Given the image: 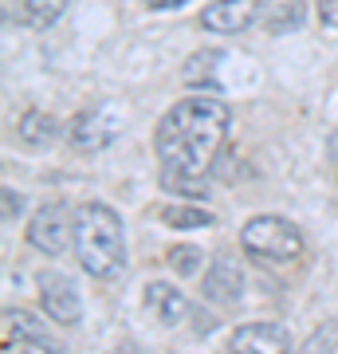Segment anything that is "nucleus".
Wrapping results in <instances>:
<instances>
[{
  "instance_id": "4468645a",
  "label": "nucleus",
  "mask_w": 338,
  "mask_h": 354,
  "mask_svg": "<svg viewBox=\"0 0 338 354\" xmlns=\"http://www.w3.org/2000/svg\"><path fill=\"white\" fill-rule=\"evenodd\" d=\"M4 330H8V339H48V330H44V323L39 319H32L28 311H4Z\"/></svg>"
},
{
  "instance_id": "dca6fc26",
  "label": "nucleus",
  "mask_w": 338,
  "mask_h": 354,
  "mask_svg": "<svg viewBox=\"0 0 338 354\" xmlns=\"http://www.w3.org/2000/svg\"><path fill=\"white\" fill-rule=\"evenodd\" d=\"M16 354H59L55 346H48V339H20Z\"/></svg>"
},
{
  "instance_id": "a211bd4d",
  "label": "nucleus",
  "mask_w": 338,
  "mask_h": 354,
  "mask_svg": "<svg viewBox=\"0 0 338 354\" xmlns=\"http://www.w3.org/2000/svg\"><path fill=\"white\" fill-rule=\"evenodd\" d=\"M4 205H8V209H4V221H12V216L24 213V197H20V193H12V189H4Z\"/></svg>"
},
{
  "instance_id": "f257e3e1",
  "label": "nucleus",
  "mask_w": 338,
  "mask_h": 354,
  "mask_svg": "<svg viewBox=\"0 0 338 354\" xmlns=\"http://www.w3.org/2000/svg\"><path fill=\"white\" fill-rule=\"evenodd\" d=\"M232 114L220 99L213 95H189V99L173 102L158 122L153 146H158V162H162V177H200L213 169L216 153L228 138Z\"/></svg>"
},
{
  "instance_id": "6ab92c4d",
  "label": "nucleus",
  "mask_w": 338,
  "mask_h": 354,
  "mask_svg": "<svg viewBox=\"0 0 338 354\" xmlns=\"http://www.w3.org/2000/svg\"><path fill=\"white\" fill-rule=\"evenodd\" d=\"M142 4H146V8H158V12H162V8H181L185 0H142Z\"/></svg>"
},
{
  "instance_id": "aec40b11",
  "label": "nucleus",
  "mask_w": 338,
  "mask_h": 354,
  "mask_svg": "<svg viewBox=\"0 0 338 354\" xmlns=\"http://www.w3.org/2000/svg\"><path fill=\"white\" fill-rule=\"evenodd\" d=\"M335 158H338V134H335Z\"/></svg>"
},
{
  "instance_id": "1a4fd4ad",
  "label": "nucleus",
  "mask_w": 338,
  "mask_h": 354,
  "mask_svg": "<svg viewBox=\"0 0 338 354\" xmlns=\"http://www.w3.org/2000/svg\"><path fill=\"white\" fill-rule=\"evenodd\" d=\"M200 291H205V299L216 304V307L236 304L240 291H244V268H240L232 256H216L213 264H209V272H205Z\"/></svg>"
},
{
  "instance_id": "2eb2a0df",
  "label": "nucleus",
  "mask_w": 338,
  "mask_h": 354,
  "mask_svg": "<svg viewBox=\"0 0 338 354\" xmlns=\"http://www.w3.org/2000/svg\"><path fill=\"white\" fill-rule=\"evenodd\" d=\"M169 268H173L177 276L193 279L200 268H205V252H200V248H193V244H177L173 252H169Z\"/></svg>"
},
{
  "instance_id": "f8f14e48",
  "label": "nucleus",
  "mask_w": 338,
  "mask_h": 354,
  "mask_svg": "<svg viewBox=\"0 0 338 354\" xmlns=\"http://www.w3.org/2000/svg\"><path fill=\"white\" fill-rule=\"evenodd\" d=\"M71 0H20V24L28 28H51L63 16Z\"/></svg>"
},
{
  "instance_id": "9b49d317",
  "label": "nucleus",
  "mask_w": 338,
  "mask_h": 354,
  "mask_svg": "<svg viewBox=\"0 0 338 354\" xmlns=\"http://www.w3.org/2000/svg\"><path fill=\"white\" fill-rule=\"evenodd\" d=\"M16 134H20V142L24 146H32V150H44V146H51L55 142V134H59V122L51 118V114L44 111H28L20 122H16Z\"/></svg>"
},
{
  "instance_id": "39448f33",
  "label": "nucleus",
  "mask_w": 338,
  "mask_h": 354,
  "mask_svg": "<svg viewBox=\"0 0 338 354\" xmlns=\"http://www.w3.org/2000/svg\"><path fill=\"white\" fill-rule=\"evenodd\" d=\"M118 130H122V118L111 111V106H87L83 114L71 118V130H67V138L71 146L83 153H99L106 150L114 138H118Z\"/></svg>"
},
{
  "instance_id": "423d86ee",
  "label": "nucleus",
  "mask_w": 338,
  "mask_h": 354,
  "mask_svg": "<svg viewBox=\"0 0 338 354\" xmlns=\"http://www.w3.org/2000/svg\"><path fill=\"white\" fill-rule=\"evenodd\" d=\"M228 354H291V335L279 323H244L232 330Z\"/></svg>"
},
{
  "instance_id": "9d476101",
  "label": "nucleus",
  "mask_w": 338,
  "mask_h": 354,
  "mask_svg": "<svg viewBox=\"0 0 338 354\" xmlns=\"http://www.w3.org/2000/svg\"><path fill=\"white\" fill-rule=\"evenodd\" d=\"M146 307L162 319L165 327H173V323H181V319L189 315V299L173 288V283H165V279H158V283L146 288Z\"/></svg>"
},
{
  "instance_id": "6e6552de",
  "label": "nucleus",
  "mask_w": 338,
  "mask_h": 354,
  "mask_svg": "<svg viewBox=\"0 0 338 354\" xmlns=\"http://www.w3.org/2000/svg\"><path fill=\"white\" fill-rule=\"evenodd\" d=\"M39 304L59 327L79 323V291L63 272H39Z\"/></svg>"
},
{
  "instance_id": "20e7f679",
  "label": "nucleus",
  "mask_w": 338,
  "mask_h": 354,
  "mask_svg": "<svg viewBox=\"0 0 338 354\" xmlns=\"http://www.w3.org/2000/svg\"><path fill=\"white\" fill-rule=\"evenodd\" d=\"M28 241L44 256H63L67 244H75V216H67V205L59 201L44 205L28 225Z\"/></svg>"
},
{
  "instance_id": "7ed1b4c3",
  "label": "nucleus",
  "mask_w": 338,
  "mask_h": 354,
  "mask_svg": "<svg viewBox=\"0 0 338 354\" xmlns=\"http://www.w3.org/2000/svg\"><path fill=\"white\" fill-rule=\"evenodd\" d=\"M240 248L256 264H295L303 256V232L291 225L288 216H252L240 228Z\"/></svg>"
},
{
  "instance_id": "0eeeda50",
  "label": "nucleus",
  "mask_w": 338,
  "mask_h": 354,
  "mask_svg": "<svg viewBox=\"0 0 338 354\" xmlns=\"http://www.w3.org/2000/svg\"><path fill=\"white\" fill-rule=\"evenodd\" d=\"M260 8L263 0H216L200 12V24L216 36H236V32H248L260 20Z\"/></svg>"
},
{
  "instance_id": "f3484780",
  "label": "nucleus",
  "mask_w": 338,
  "mask_h": 354,
  "mask_svg": "<svg viewBox=\"0 0 338 354\" xmlns=\"http://www.w3.org/2000/svg\"><path fill=\"white\" fill-rule=\"evenodd\" d=\"M319 20L326 28H338V0H319Z\"/></svg>"
},
{
  "instance_id": "f03ea898",
  "label": "nucleus",
  "mask_w": 338,
  "mask_h": 354,
  "mask_svg": "<svg viewBox=\"0 0 338 354\" xmlns=\"http://www.w3.org/2000/svg\"><path fill=\"white\" fill-rule=\"evenodd\" d=\"M75 256L79 268L95 279H118L126 272L122 216L111 205L87 201L75 209Z\"/></svg>"
},
{
  "instance_id": "ddd939ff",
  "label": "nucleus",
  "mask_w": 338,
  "mask_h": 354,
  "mask_svg": "<svg viewBox=\"0 0 338 354\" xmlns=\"http://www.w3.org/2000/svg\"><path fill=\"white\" fill-rule=\"evenodd\" d=\"M162 221L169 228H181V232H185V228H209L216 216L209 213V209H200V205H165Z\"/></svg>"
}]
</instances>
